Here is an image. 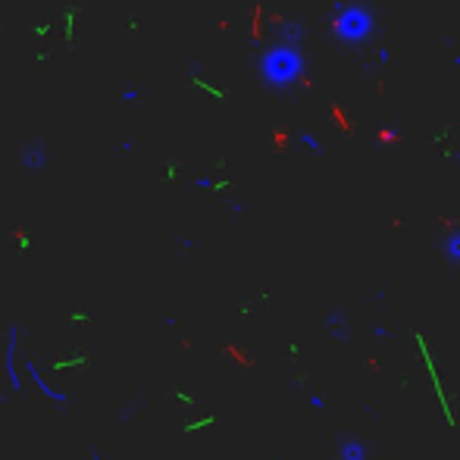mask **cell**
Returning a JSON list of instances; mask_svg holds the SVG:
<instances>
[{"label": "cell", "instance_id": "6da1fadb", "mask_svg": "<svg viewBox=\"0 0 460 460\" xmlns=\"http://www.w3.org/2000/svg\"><path fill=\"white\" fill-rule=\"evenodd\" d=\"M335 28L345 41H363L366 34L372 32V13L366 7H339V19H335Z\"/></svg>", "mask_w": 460, "mask_h": 460}, {"label": "cell", "instance_id": "7a4b0ae2", "mask_svg": "<svg viewBox=\"0 0 460 460\" xmlns=\"http://www.w3.org/2000/svg\"><path fill=\"white\" fill-rule=\"evenodd\" d=\"M266 79H272L276 85H285V81H291L294 75L301 72V57H298V50H288V48H282V50H276V54L266 60Z\"/></svg>", "mask_w": 460, "mask_h": 460}, {"label": "cell", "instance_id": "3957f363", "mask_svg": "<svg viewBox=\"0 0 460 460\" xmlns=\"http://www.w3.org/2000/svg\"><path fill=\"white\" fill-rule=\"evenodd\" d=\"M19 326H10L7 329V351H3V370H7V386L13 394L22 392V379H19Z\"/></svg>", "mask_w": 460, "mask_h": 460}, {"label": "cell", "instance_id": "277c9868", "mask_svg": "<svg viewBox=\"0 0 460 460\" xmlns=\"http://www.w3.org/2000/svg\"><path fill=\"white\" fill-rule=\"evenodd\" d=\"M26 372H28V379H32V386L38 388V392L50 401V404H57V407H66V404H69V392H60V388H54V386H50V382H48V376H44V372L38 370V363H34L32 357L26 360Z\"/></svg>", "mask_w": 460, "mask_h": 460}, {"label": "cell", "instance_id": "5b68a950", "mask_svg": "<svg viewBox=\"0 0 460 460\" xmlns=\"http://www.w3.org/2000/svg\"><path fill=\"white\" fill-rule=\"evenodd\" d=\"M370 457V451H366V445L360 439H345L339 445V460H366Z\"/></svg>", "mask_w": 460, "mask_h": 460}, {"label": "cell", "instance_id": "8992f818", "mask_svg": "<svg viewBox=\"0 0 460 460\" xmlns=\"http://www.w3.org/2000/svg\"><path fill=\"white\" fill-rule=\"evenodd\" d=\"M441 254H445L451 263H460V232H451V235L445 238V244H441Z\"/></svg>", "mask_w": 460, "mask_h": 460}, {"label": "cell", "instance_id": "52a82bcc", "mask_svg": "<svg viewBox=\"0 0 460 460\" xmlns=\"http://www.w3.org/2000/svg\"><path fill=\"white\" fill-rule=\"evenodd\" d=\"M91 460H103V454L101 451H91Z\"/></svg>", "mask_w": 460, "mask_h": 460}]
</instances>
